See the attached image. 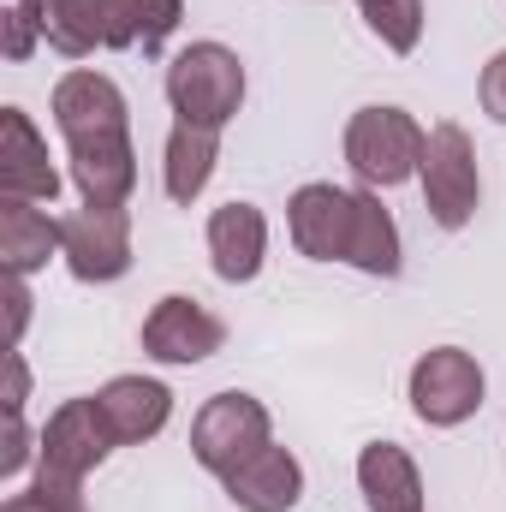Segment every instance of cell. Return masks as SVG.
I'll return each instance as SVG.
<instances>
[{"instance_id": "obj_1", "label": "cell", "mask_w": 506, "mask_h": 512, "mask_svg": "<svg viewBox=\"0 0 506 512\" xmlns=\"http://www.w3.org/2000/svg\"><path fill=\"white\" fill-rule=\"evenodd\" d=\"M245 102V60L227 42H191L167 66V108L185 126L221 131Z\"/></svg>"}, {"instance_id": "obj_2", "label": "cell", "mask_w": 506, "mask_h": 512, "mask_svg": "<svg viewBox=\"0 0 506 512\" xmlns=\"http://www.w3.org/2000/svg\"><path fill=\"white\" fill-rule=\"evenodd\" d=\"M417 185H423V209H429L435 227H447V233L471 227V215H477V203H483V173H477V143H471V131L453 126V120L429 126Z\"/></svg>"}, {"instance_id": "obj_3", "label": "cell", "mask_w": 506, "mask_h": 512, "mask_svg": "<svg viewBox=\"0 0 506 512\" xmlns=\"http://www.w3.org/2000/svg\"><path fill=\"white\" fill-rule=\"evenodd\" d=\"M423 143H429V131L405 108H358L346 126V161L370 191H393V185L417 179Z\"/></svg>"}, {"instance_id": "obj_4", "label": "cell", "mask_w": 506, "mask_h": 512, "mask_svg": "<svg viewBox=\"0 0 506 512\" xmlns=\"http://www.w3.org/2000/svg\"><path fill=\"white\" fill-rule=\"evenodd\" d=\"M262 447H274V417H268V405L251 399V393H215L191 417V453H197V465L209 477L239 471Z\"/></svg>"}, {"instance_id": "obj_5", "label": "cell", "mask_w": 506, "mask_h": 512, "mask_svg": "<svg viewBox=\"0 0 506 512\" xmlns=\"http://www.w3.org/2000/svg\"><path fill=\"white\" fill-rule=\"evenodd\" d=\"M483 364L459 346H435L411 364V411L429 423V429H459L465 417H477L483 405Z\"/></svg>"}, {"instance_id": "obj_6", "label": "cell", "mask_w": 506, "mask_h": 512, "mask_svg": "<svg viewBox=\"0 0 506 512\" xmlns=\"http://www.w3.org/2000/svg\"><path fill=\"white\" fill-rule=\"evenodd\" d=\"M60 256L72 268V280L84 286H108L131 274V215L126 203H84L78 215L60 221Z\"/></svg>"}, {"instance_id": "obj_7", "label": "cell", "mask_w": 506, "mask_h": 512, "mask_svg": "<svg viewBox=\"0 0 506 512\" xmlns=\"http://www.w3.org/2000/svg\"><path fill=\"white\" fill-rule=\"evenodd\" d=\"M352 215H358V191L316 179V185H298V191H292V203H286V233H292V245L310 256V262H346Z\"/></svg>"}, {"instance_id": "obj_8", "label": "cell", "mask_w": 506, "mask_h": 512, "mask_svg": "<svg viewBox=\"0 0 506 512\" xmlns=\"http://www.w3.org/2000/svg\"><path fill=\"white\" fill-rule=\"evenodd\" d=\"M114 447H120V441H114V429H108L102 405H96V399H66V405L42 423V453H36V465L84 483V477L114 453Z\"/></svg>"}, {"instance_id": "obj_9", "label": "cell", "mask_w": 506, "mask_h": 512, "mask_svg": "<svg viewBox=\"0 0 506 512\" xmlns=\"http://www.w3.org/2000/svg\"><path fill=\"white\" fill-rule=\"evenodd\" d=\"M227 346V322L209 316L197 298H161L149 316H143V352L155 364H203Z\"/></svg>"}, {"instance_id": "obj_10", "label": "cell", "mask_w": 506, "mask_h": 512, "mask_svg": "<svg viewBox=\"0 0 506 512\" xmlns=\"http://www.w3.org/2000/svg\"><path fill=\"white\" fill-rule=\"evenodd\" d=\"M0 197H24V203L60 197V167L48 161V137L30 126L24 108H0Z\"/></svg>"}, {"instance_id": "obj_11", "label": "cell", "mask_w": 506, "mask_h": 512, "mask_svg": "<svg viewBox=\"0 0 506 512\" xmlns=\"http://www.w3.org/2000/svg\"><path fill=\"white\" fill-rule=\"evenodd\" d=\"M131 6L137 0H48V48L66 60L131 48Z\"/></svg>"}, {"instance_id": "obj_12", "label": "cell", "mask_w": 506, "mask_h": 512, "mask_svg": "<svg viewBox=\"0 0 506 512\" xmlns=\"http://www.w3.org/2000/svg\"><path fill=\"white\" fill-rule=\"evenodd\" d=\"M54 126L66 143L78 137H96V131H131V108H126V90L108 78V72H66L54 84Z\"/></svg>"}, {"instance_id": "obj_13", "label": "cell", "mask_w": 506, "mask_h": 512, "mask_svg": "<svg viewBox=\"0 0 506 512\" xmlns=\"http://www.w3.org/2000/svg\"><path fill=\"white\" fill-rule=\"evenodd\" d=\"M66 161H72V185L84 203H126L137 191V149H131V131H96V137H78L66 143Z\"/></svg>"}, {"instance_id": "obj_14", "label": "cell", "mask_w": 506, "mask_h": 512, "mask_svg": "<svg viewBox=\"0 0 506 512\" xmlns=\"http://www.w3.org/2000/svg\"><path fill=\"white\" fill-rule=\"evenodd\" d=\"M209 262L227 286H245L268 262V215L256 203H221L209 215Z\"/></svg>"}, {"instance_id": "obj_15", "label": "cell", "mask_w": 506, "mask_h": 512, "mask_svg": "<svg viewBox=\"0 0 506 512\" xmlns=\"http://www.w3.org/2000/svg\"><path fill=\"white\" fill-rule=\"evenodd\" d=\"M96 405H102V417H108V429H114L120 447H143V441H155L167 429L173 387L155 382V376H114L96 393Z\"/></svg>"}, {"instance_id": "obj_16", "label": "cell", "mask_w": 506, "mask_h": 512, "mask_svg": "<svg viewBox=\"0 0 506 512\" xmlns=\"http://www.w3.org/2000/svg\"><path fill=\"white\" fill-rule=\"evenodd\" d=\"M221 483H227V501L245 512H292L304 501V465L286 447H262L256 459L227 471Z\"/></svg>"}, {"instance_id": "obj_17", "label": "cell", "mask_w": 506, "mask_h": 512, "mask_svg": "<svg viewBox=\"0 0 506 512\" xmlns=\"http://www.w3.org/2000/svg\"><path fill=\"white\" fill-rule=\"evenodd\" d=\"M358 489L370 512H423V471L399 441H370L358 453Z\"/></svg>"}, {"instance_id": "obj_18", "label": "cell", "mask_w": 506, "mask_h": 512, "mask_svg": "<svg viewBox=\"0 0 506 512\" xmlns=\"http://www.w3.org/2000/svg\"><path fill=\"white\" fill-rule=\"evenodd\" d=\"M215 161H221V131L173 120L167 149H161V185H167V197L173 203H197L209 191V179H215Z\"/></svg>"}, {"instance_id": "obj_19", "label": "cell", "mask_w": 506, "mask_h": 512, "mask_svg": "<svg viewBox=\"0 0 506 512\" xmlns=\"http://www.w3.org/2000/svg\"><path fill=\"white\" fill-rule=\"evenodd\" d=\"M48 256H60V221L42 203L0 197V262L12 274H36L48 268Z\"/></svg>"}, {"instance_id": "obj_20", "label": "cell", "mask_w": 506, "mask_h": 512, "mask_svg": "<svg viewBox=\"0 0 506 512\" xmlns=\"http://www.w3.org/2000/svg\"><path fill=\"white\" fill-rule=\"evenodd\" d=\"M346 262H352L358 274H370V280H393V274H399V227H393V215L381 209L376 191H358Z\"/></svg>"}, {"instance_id": "obj_21", "label": "cell", "mask_w": 506, "mask_h": 512, "mask_svg": "<svg viewBox=\"0 0 506 512\" xmlns=\"http://www.w3.org/2000/svg\"><path fill=\"white\" fill-rule=\"evenodd\" d=\"M358 18L381 36V48L411 54L423 42V0H358Z\"/></svg>"}, {"instance_id": "obj_22", "label": "cell", "mask_w": 506, "mask_h": 512, "mask_svg": "<svg viewBox=\"0 0 506 512\" xmlns=\"http://www.w3.org/2000/svg\"><path fill=\"white\" fill-rule=\"evenodd\" d=\"M42 36H48V0H0V54L6 60H30Z\"/></svg>"}, {"instance_id": "obj_23", "label": "cell", "mask_w": 506, "mask_h": 512, "mask_svg": "<svg viewBox=\"0 0 506 512\" xmlns=\"http://www.w3.org/2000/svg\"><path fill=\"white\" fill-rule=\"evenodd\" d=\"M0 512H90V501H84V483L78 477H60V471H42L36 465V483L24 495H12Z\"/></svg>"}, {"instance_id": "obj_24", "label": "cell", "mask_w": 506, "mask_h": 512, "mask_svg": "<svg viewBox=\"0 0 506 512\" xmlns=\"http://www.w3.org/2000/svg\"><path fill=\"white\" fill-rule=\"evenodd\" d=\"M179 18H185V0H137L131 6V48L161 54V42L179 30Z\"/></svg>"}, {"instance_id": "obj_25", "label": "cell", "mask_w": 506, "mask_h": 512, "mask_svg": "<svg viewBox=\"0 0 506 512\" xmlns=\"http://www.w3.org/2000/svg\"><path fill=\"white\" fill-rule=\"evenodd\" d=\"M30 453H42V447H30V423H24V411H6V441H0V477H18V471L30 465Z\"/></svg>"}, {"instance_id": "obj_26", "label": "cell", "mask_w": 506, "mask_h": 512, "mask_svg": "<svg viewBox=\"0 0 506 512\" xmlns=\"http://www.w3.org/2000/svg\"><path fill=\"white\" fill-rule=\"evenodd\" d=\"M477 96H483V114L506 126V48L489 60V66H483V84H477Z\"/></svg>"}, {"instance_id": "obj_27", "label": "cell", "mask_w": 506, "mask_h": 512, "mask_svg": "<svg viewBox=\"0 0 506 512\" xmlns=\"http://www.w3.org/2000/svg\"><path fill=\"white\" fill-rule=\"evenodd\" d=\"M0 292H6V322H12V346H18L24 340V322H30V286H24V274L6 268V286Z\"/></svg>"}, {"instance_id": "obj_28", "label": "cell", "mask_w": 506, "mask_h": 512, "mask_svg": "<svg viewBox=\"0 0 506 512\" xmlns=\"http://www.w3.org/2000/svg\"><path fill=\"white\" fill-rule=\"evenodd\" d=\"M24 399H30V370L18 352H6V411H24Z\"/></svg>"}]
</instances>
